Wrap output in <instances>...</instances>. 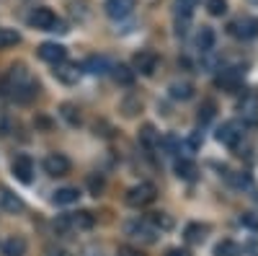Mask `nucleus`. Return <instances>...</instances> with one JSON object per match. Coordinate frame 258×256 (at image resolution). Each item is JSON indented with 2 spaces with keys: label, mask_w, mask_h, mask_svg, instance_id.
Wrapping results in <instances>:
<instances>
[{
  "label": "nucleus",
  "mask_w": 258,
  "mask_h": 256,
  "mask_svg": "<svg viewBox=\"0 0 258 256\" xmlns=\"http://www.w3.org/2000/svg\"><path fill=\"white\" fill-rule=\"evenodd\" d=\"M6 88L11 91V96L21 104H29L31 98H36L39 93V83L29 75V70L24 65H13L6 75Z\"/></svg>",
  "instance_id": "f257e3e1"
},
{
  "label": "nucleus",
  "mask_w": 258,
  "mask_h": 256,
  "mask_svg": "<svg viewBox=\"0 0 258 256\" xmlns=\"http://www.w3.org/2000/svg\"><path fill=\"white\" fill-rule=\"evenodd\" d=\"M96 225V218L91 215L88 210H80V212H70V215H62L57 218L54 228L62 230V233H68V230H91Z\"/></svg>",
  "instance_id": "f03ea898"
},
{
  "label": "nucleus",
  "mask_w": 258,
  "mask_h": 256,
  "mask_svg": "<svg viewBox=\"0 0 258 256\" xmlns=\"http://www.w3.org/2000/svg\"><path fill=\"white\" fill-rule=\"evenodd\" d=\"M29 24L39 31H68L52 8H34L29 16Z\"/></svg>",
  "instance_id": "7ed1b4c3"
},
{
  "label": "nucleus",
  "mask_w": 258,
  "mask_h": 256,
  "mask_svg": "<svg viewBox=\"0 0 258 256\" xmlns=\"http://www.w3.org/2000/svg\"><path fill=\"white\" fill-rule=\"evenodd\" d=\"M126 202L132 204V207H145V204H150V202H155V186L147 184V181L132 186V189L126 191Z\"/></svg>",
  "instance_id": "20e7f679"
},
{
  "label": "nucleus",
  "mask_w": 258,
  "mask_h": 256,
  "mask_svg": "<svg viewBox=\"0 0 258 256\" xmlns=\"http://www.w3.org/2000/svg\"><path fill=\"white\" fill-rule=\"evenodd\" d=\"M132 65H135V73L153 75V73H155V68H158V55H155V52H150V49H142V52H137V55H135Z\"/></svg>",
  "instance_id": "39448f33"
},
{
  "label": "nucleus",
  "mask_w": 258,
  "mask_h": 256,
  "mask_svg": "<svg viewBox=\"0 0 258 256\" xmlns=\"http://www.w3.org/2000/svg\"><path fill=\"white\" fill-rule=\"evenodd\" d=\"M39 57L44 62H52V65H59V62L68 60V49L57 41H44V44L39 47Z\"/></svg>",
  "instance_id": "423d86ee"
},
{
  "label": "nucleus",
  "mask_w": 258,
  "mask_h": 256,
  "mask_svg": "<svg viewBox=\"0 0 258 256\" xmlns=\"http://www.w3.org/2000/svg\"><path fill=\"white\" fill-rule=\"evenodd\" d=\"M44 171L49 176H64V174H70V161L68 156H62V153H49L44 158Z\"/></svg>",
  "instance_id": "0eeeda50"
},
{
  "label": "nucleus",
  "mask_w": 258,
  "mask_h": 256,
  "mask_svg": "<svg viewBox=\"0 0 258 256\" xmlns=\"http://www.w3.org/2000/svg\"><path fill=\"white\" fill-rule=\"evenodd\" d=\"M11 171H13V176L21 181V184H29L34 179V163L29 156H18L13 163H11Z\"/></svg>",
  "instance_id": "6e6552de"
},
{
  "label": "nucleus",
  "mask_w": 258,
  "mask_h": 256,
  "mask_svg": "<svg viewBox=\"0 0 258 256\" xmlns=\"http://www.w3.org/2000/svg\"><path fill=\"white\" fill-rule=\"evenodd\" d=\"M103 8H106V16H109V18L119 21V18H126L129 13H132L135 0H106Z\"/></svg>",
  "instance_id": "1a4fd4ad"
},
{
  "label": "nucleus",
  "mask_w": 258,
  "mask_h": 256,
  "mask_svg": "<svg viewBox=\"0 0 258 256\" xmlns=\"http://www.w3.org/2000/svg\"><path fill=\"white\" fill-rule=\"evenodd\" d=\"M240 83H243V68H225L217 75V85H220V88H225V91L238 88Z\"/></svg>",
  "instance_id": "9d476101"
},
{
  "label": "nucleus",
  "mask_w": 258,
  "mask_h": 256,
  "mask_svg": "<svg viewBox=\"0 0 258 256\" xmlns=\"http://www.w3.org/2000/svg\"><path fill=\"white\" fill-rule=\"evenodd\" d=\"M0 210H3V212H11V215H16V212L24 210V199H21L18 194H13L8 186H0Z\"/></svg>",
  "instance_id": "9b49d317"
},
{
  "label": "nucleus",
  "mask_w": 258,
  "mask_h": 256,
  "mask_svg": "<svg viewBox=\"0 0 258 256\" xmlns=\"http://www.w3.org/2000/svg\"><path fill=\"white\" fill-rule=\"evenodd\" d=\"M230 34L238 36V39H250L258 34V21L255 18H243V21H235L230 24Z\"/></svg>",
  "instance_id": "f8f14e48"
},
{
  "label": "nucleus",
  "mask_w": 258,
  "mask_h": 256,
  "mask_svg": "<svg viewBox=\"0 0 258 256\" xmlns=\"http://www.w3.org/2000/svg\"><path fill=\"white\" fill-rule=\"evenodd\" d=\"M217 140L227 147H238L240 145V132H238V127L235 124H222L220 130H217Z\"/></svg>",
  "instance_id": "ddd939ff"
},
{
  "label": "nucleus",
  "mask_w": 258,
  "mask_h": 256,
  "mask_svg": "<svg viewBox=\"0 0 258 256\" xmlns=\"http://www.w3.org/2000/svg\"><path fill=\"white\" fill-rule=\"evenodd\" d=\"M188 24H191V6L178 0V8H176V31L178 34H186L188 31Z\"/></svg>",
  "instance_id": "4468645a"
},
{
  "label": "nucleus",
  "mask_w": 258,
  "mask_h": 256,
  "mask_svg": "<svg viewBox=\"0 0 258 256\" xmlns=\"http://www.w3.org/2000/svg\"><path fill=\"white\" fill-rule=\"evenodd\" d=\"M54 75L62 80V83H78L80 78V68L78 65H70V62H59V65H54Z\"/></svg>",
  "instance_id": "2eb2a0df"
},
{
  "label": "nucleus",
  "mask_w": 258,
  "mask_h": 256,
  "mask_svg": "<svg viewBox=\"0 0 258 256\" xmlns=\"http://www.w3.org/2000/svg\"><path fill=\"white\" fill-rule=\"evenodd\" d=\"M78 197H80V191L75 186H62V189L54 191L52 202L54 204H73V202H78Z\"/></svg>",
  "instance_id": "dca6fc26"
},
{
  "label": "nucleus",
  "mask_w": 258,
  "mask_h": 256,
  "mask_svg": "<svg viewBox=\"0 0 258 256\" xmlns=\"http://www.w3.org/2000/svg\"><path fill=\"white\" fill-rule=\"evenodd\" d=\"M3 253L6 256H24L26 253V241L21 236H11L6 243H3Z\"/></svg>",
  "instance_id": "f3484780"
},
{
  "label": "nucleus",
  "mask_w": 258,
  "mask_h": 256,
  "mask_svg": "<svg viewBox=\"0 0 258 256\" xmlns=\"http://www.w3.org/2000/svg\"><path fill=\"white\" fill-rule=\"evenodd\" d=\"M21 41V34L16 29H6L0 26V49H8V47H16Z\"/></svg>",
  "instance_id": "a211bd4d"
},
{
  "label": "nucleus",
  "mask_w": 258,
  "mask_h": 256,
  "mask_svg": "<svg viewBox=\"0 0 258 256\" xmlns=\"http://www.w3.org/2000/svg\"><path fill=\"white\" fill-rule=\"evenodd\" d=\"M197 47H199L202 52H209V49L214 47V31H212L209 26H202V31L197 34Z\"/></svg>",
  "instance_id": "6ab92c4d"
},
{
  "label": "nucleus",
  "mask_w": 258,
  "mask_h": 256,
  "mask_svg": "<svg viewBox=\"0 0 258 256\" xmlns=\"http://www.w3.org/2000/svg\"><path fill=\"white\" fill-rule=\"evenodd\" d=\"M170 96L178 98V101H188L194 96V85L191 83H173L170 85Z\"/></svg>",
  "instance_id": "aec40b11"
},
{
  "label": "nucleus",
  "mask_w": 258,
  "mask_h": 256,
  "mask_svg": "<svg viewBox=\"0 0 258 256\" xmlns=\"http://www.w3.org/2000/svg\"><path fill=\"white\" fill-rule=\"evenodd\" d=\"M111 70H114L116 83H121V85H132V83H135V70H132V68H126V65H116V68H111Z\"/></svg>",
  "instance_id": "412c9836"
},
{
  "label": "nucleus",
  "mask_w": 258,
  "mask_h": 256,
  "mask_svg": "<svg viewBox=\"0 0 258 256\" xmlns=\"http://www.w3.org/2000/svg\"><path fill=\"white\" fill-rule=\"evenodd\" d=\"M176 174L181 179H194V174H197V166H194L188 158H178L176 161Z\"/></svg>",
  "instance_id": "4be33fe9"
},
{
  "label": "nucleus",
  "mask_w": 258,
  "mask_h": 256,
  "mask_svg": "<svg viewBox=\"0 0 258 256\" xmlns=\"http://www.w3.org/2000/svg\"><path fill=\"white\" fill-rule=\"evenodd\" d=\"M214 256H240V248L235 241H222L217 243V248H214Z\"/></svg>",
  "instance_id": "5701e85b"
},
{
  "label": "nucleus",
  "mask_w": 258,
  "mask_h": 256,
  "mask_svg": "<svg viewBox=\"0 0 258 256\" xmlns=\"http://www.w3.org/2000/svg\"><path fill=\"white\" fill-rule=\"evenodd\" d=\"M204 233H207V228H202V225H188L186 228V238L191 243H202L204 241Z\"/></svg>",
  "instance_id": "b1692460"
},
{
  "label": "nucleus",
  "mask_w": 258,
  "mask_h": 256,
  "mask_svg": "<svg viewBox=\"0 0 258 256\" xmlns=\"http://www.w3.org/2000/svg\"><path fill=\"white\" fill-rule=\"evenodd\" d=\"M88 68H91L93 75H103L106 70H109V62H106L103 57H91L88 60Z\"/></svg>",
  "instance_id": "393cba45"
},
{
  "label": "nucleus",
  "mask_w": 258,
  "mask_h": 256,
  "mask_svg": "<svg viewBox=\"0 0 258 256\" xmlns=\"http://www.w3.org/2000/svg\"><path fill=\"white\" fill-rule=\"evenodd\" d=\"M62 117L68 119L70 124H78V122H80V112L75 109L73 104H62Z\"/></svg>",
  "instance_id": "a878e982"
},
{
  "label": "nucleus",
  "mask_w": 258,
  "mask_h": 256,
  "mask_svg": "<svg viewBox=\"0 0 258 256\" xmlns=\"http://www.w3.org/2000/svg\"><path fill=\"white\" fill-rule=\"evenodd\" d=\"M207 11L212 16H222L227 11V0H207Z\"/></svg>",
  "instance_id": "bb28decb"
},
{
  "label": "nucleus",
  "mask_w": 258,
  "mask_h": 256,
  "mask_svg": "<svg viewBox=\"0 0 258 256\" xmlns=\"http://www.w3.org/2000/svg\"><path fill=\"white\" fill-rule=\"evenodd\" d=\"M129 230H132V233H142V238H147V241H153V238H155V233L150 230L145 223H135V225H129Z\"/></svg>",
  "instance_id": "cd10ccee"
},
{
  "label": "nucleus",
  "mask_w": 258,
  "mask_h": 256,
  "mask_svg": "<svg viewBox=\"0 0 258 256\" xmlns=\"http://www.w3.org/2000/svg\"><path fill=\"white\" fill-rule=\"evenodd\" d=\"M214 117V104L212 101H204L202 109H199V122H209Z\"/></svg>",
  "instance_id": "c85d7f7f"
},
{
  "label": "nucleus",
  "mask_w": 258,
  "mask_h": 256,
  "mask_svg": "<svg viewBox=\"0 0 258 256\" xmlns=\"http://www.w3.org/2000/svg\"><path fill=\"white\" fill-rule=\"evenodd\" d=\"M140 137H142V142L150 147V145H153L155 142V130H153V127H145V130L140 132Z\"/></svg>",
  "instance_id": "c756f323"
},
{
  "label": "nucleus",
  "mask_w": 258,
  "mask_h": 256,
  "mask_svg": "<svg viewBox=\"0 0 258 256\" xmlns=\"http://www.w3.org/2000/svg\"><path fill=\"white\" fill-rule=\"evenodd\" d=\"M230 181H232L235 186H248L250 176H248V174H232V176H230Z\"/></svg>",
  "instance_id": "7c9ffc66"
},
{
  "label": "nucleus",
  "mask_w": 258,
  "mask_h": 256,
  "mask_svg": "<svg viewBox=\"0 0 258 256\" xmlns=\"http://www.w3.org/2000/svg\"><path fill=\"white\" fill-rule=\"evenodd\" d=\"M88 186H91L93 194H98V191L103 189V179H101V176H91V179H88Z\"/></svg>",
  "instance_id": "2f4dec72"
},
{
  "label": "nucleus",
  "mask_w": 258,
  "mask_h": 256,
  "mask_svg": "<svg viewBox=\"0 0 258 256\" xmlns=\"http://www.w3.org/2000/svg\"><path fill=\"white\" fill-rule=\"evenodd\" d=\"M119 256H142L140 248H132V246H119Z\"/></svg>",
  "instance_id": "473e14b6"
},
{
  "label": "nucleus",
  "mask_w": 258,
  "mask_h": 256,
  "mask_svg": "<svg viewBox=\"0 0 258 256\" xmlns=\"http://www.w3.org/2000/svg\"><path fill=\"white\" fill-rule=\"evenodd\" d=\"M153 223H155V225H163V228H170V220L163 215V212H155V215H153Z\"/></svg>",
  "instance_id": "72a5a7b5"
},
{
  "label": "nucleus",
  "mask_w": 258,
  "mask_h": 256,
  "mask_svg": "<svg viewBox=\"0 0 258 256\" xmlns=\"http://www.w3.org/2000/svg\"><path fill=\"white\" fill-rule=\"evenodd\" d=\"M8 132H11V122L6 117H0V137H6Z\"/></svg>",
  "instance_id": "f704fd0d"
},
{
  "label": "nucleus",
  "mask_w": 258,
  "mask_h": 256,
  "mask_svg": "<svg viewBox=\"0 0 258 256\" xmlns=\"http://www.w3.org/2000/svg\"><path fill=\"white\" fill-rule=\"evenodd\" d=\"M165 256H188V251H183V248H170Z\"/></svg>",
  "instance_id": "c9c22d12"
},
{
  "label": "nucleus",
  "mask_w": 258,
  "mask_h": 256,
  "mask_svg": "<svg viewBox=\"0 0 258 256\" xmlns=\"http://www.w3.org/2000/svg\"><path fill=\"white\" fill-rule=\"evenodd\" d=\"M183 3H188V6H194V3H197V0H183Z\"/></svg>",
  "instance_id": "e433bc0d"
}]
</instances>
